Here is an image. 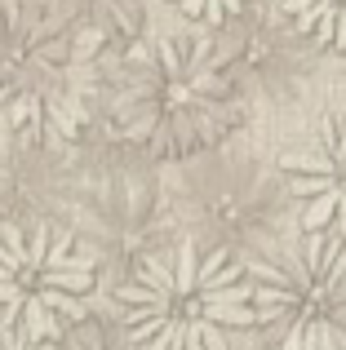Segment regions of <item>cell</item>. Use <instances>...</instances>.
I'll use <instances>...</instances> for the list:
<instances>
[{
    "label": "cell",
    "instance_id": "obj_1",
    "mask_svg": "<svg viewBox=\"0 0 346 350\" xmlns=\"http://www.w3.org/2000/svg\"><path fill=\"white\" fill-rule=\"evenodd\" d=\"M107 116L124 142L156 160H187L240 120V89L222 49L196 36L142 40L116 62Z\"/></svg>",
    "mask_w": 346,
    "mask_h": 350
},
{
    "label": "cell",
    "instance_id": "obj_2",
    "mask_svg": "<svg viewBox=\"0 0 346 350\" xmlns=\"http://www.w3.org/2000/svg\"><path fill=\"white\" fill-rule=\"evenodd\" d=\"M129 350H231L258 324L249 266L222 244H182L142 257L116 293Z\"/></svg>",
    "mask_w": 346,
    "mask_h": 350
},
{
    "label": "cell",
    "instance_id": "obj_3",
    "mask_svg": "<svg viewBox=\"0 0 346 350\" xmlns=\"http://www.w3.org/2000/svg\"><path fill=\"white\" fill-rule=\"evenodd\" d=\"M94 62L44 0H0V116L18 137H71L85 129Z\"/></svg>",
    "mask_w": 346,
    "mask_h": 350
},
{
    "label": "cell",
    "instance_id": "obj_4",
    "mask_svg": "<svg viewBox=\"0 0 346 350\" xmlns=\"http://www.w3.org/2000/svg\"><path fill=\"white\" fill-rule=\"evenodd\" d=\"M98 262L53 226H0V324L36 346H58L89 315Z\"/></svg>",
    "mask_w": 346,
    "mask_h": 350
},
{
    "label": "cell",
    "instance_id": "obj_5",
    "mask_svg": "<svg viewBox=\"0 0 346 350\" xmlns=\"http://www.w3.org/2000/svg\"><path fill=\"white\" fill-rule=\"evenodd\" d=\"M258 328L276 350H346V239L302 235L249 266Z\"/></svg>",
    "mask_w": 346,
    "mask_h": 350
},
{
    "label": "cell",
    "instance_id": "obj_6",
    "mask_svg": "<svg viewBox=\"0 0 346 350\" xmlns=\"http://www.w3.org/2000/svg\"><path fill=\"white\" fill-rule=\"evenodd\" d=\"M280 173L302 231L346 239V111L324 116L302 146L280 155Z\"/></svg>",
    "mask_w": 346,
    "mask_h": 350
},
{
    "label": "cell",
    "instance_id": "obj_7",
    "mask_svg": "<svg viewBox=\"0 0 346 350\" xmlns=\"http://www.w3.org/2000/svg\"><path fill=\"white\" fill-rule=\"evenodd\" d=\"M44 5L67 23L80 53L94 67L103 53H129L133 44H142V0H44Z\"/></svg>",
    "mask_w": 346,
    "mask_h": 350
},
{
    "label": "cell",
    "instance_id": "obj_8",
    "mask_svg": "<svg viewBox=\"0 0 346 350\" xmlns=\"http://www.w3.org/2000/svg\"><path fill=\"white\" fill-rule=\"evenodd\" d=\"M284 14L297 36L315 40L320 49L346 53V0H284Z\"/></svg>",
    "mask_w": 346,
    "mask_h": 350
},
{
    "label": "cell",
    "instance_id": "obj_9",
    "mask_svg": "<svg viewBox=\"0 0 346 350\" xmlns=\"http://www.w3.org/2000/svg\"><path fill=\"white\" fill-rule=\"evenodd\" d=\"M53 350H129V342H124L120 315H85Z\"/></svg>",
    "mask_w": 346,
    "mask_h": 350
},
{
    "label": "cell",
    "instance_id": "obj_10",
    "mask_svg": "<svg viewBox=\"0 0 346 350\" xmlns=\"http://www.w3.org/2000/svg\"><path fill=\"white\" fill-rule=\"evenodd\" d=\"M169 5H178L182 14L196 18V23L222 27V23H231V18H240L244 9H249V0H169Z\"/></svg>",
    "mask_w": 346,
    "mask_h": 350
},
{
    "label": "cell",
    "instance_id": "obj_11",
    "mask_svg": "<svg viewBox=\"0 0 346 350\" xmlns=\"http://www.w3.org/2000/svg\"><path fill=\"white\" fill-rule=\"evenodd\" d=\"M0 350H53V346H36V342H27L23 333H14V328L0 324Z\"/></svg>",
    "mask_w": 346,
    "mask_h": 350
}]
</instances>
